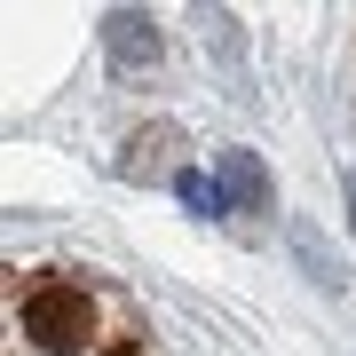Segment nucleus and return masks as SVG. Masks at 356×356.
Segmentation results:
<instances>
[{
  "instance_id": "nucleus-1",
  "label": "nucleus",
  "mask_w": 356,
  "mask_h": 356,
  "mask_svg": "<svg viewBox=\"0 0 356 356\" xmlns=\"http://www.w3.org/2000/svg\"><path fill=\"white\" fill-rule=\"evenodd\" d=\"M24 332L48 356H64V348H79V341H95V301L79 285H32L24 293Z\"/></svg>"
},
{
  "instance_id": "nucleus-2",
  "label": "nucleus",
  "mask_w": 356,
  "mask_h": 356,
  "mask_svg": "<svg viewBox=\"0 0 356 356\" xmlns=\"http://www.w3.org/2000/svg\"><path fill=\"white\" fill-rule=\"evenodd\" d=\"M103 48H111L119 72H151L159 64V24L143 8H111V16H103Z\"/></svg>"
},
{
  "instance_id": "nucleus-3",
  "label": "nucleus",
  "mask_w": 356,
  "mask_h": 356,
  "mask_svg": "<svg viewBox=\"0 0 356 356\" xmlns=\"http://www.w3.org/2000/svg\"><path fill=\"white\" fill-rule=\"evenodd\" d=\"M222 191L245 206V214H269V175L254 151H222Z\"/></svg>"
},
{
  "instance_id": "nucleus-4",
  "label": "nucleus",
  "mask_w": 356,
  "mask_h": 356,
  "mask_svg": "<svg viewBox=\"0 0 356 356\" xmlns=\"http://www.w3.org/2000/svg\"><path fill=\"white\" fill-rule=\"evenodd\" d=\"M191 24H198V40H206V48H214L229 72H238V32H229V16L214 8V0H198V16H191Z\"/></svg>"
},
{
  "instance_id": "nucleus-5",
  "label": "nucleus",
  "mask_w": 356,
  "mask_h": 356,
  "mask_svg": "<svg viewBox=\"0 0 356 356\" xmlns=\"http://www.w3.org/2000/svg\"><path fill=\"white\" fill-rule=\"evenodd\" d=\"M175 198L191 206V214H222V198H229V191H222V182H206L198 166H182V175H175Z\"/></svg>"
},
{
  "instance_id": "nucleus-6",
  "label": "nucleus",
  "mask_w": 356,
  "mask_h": 356,
  "mask_svg": "<svg viewBox=\"0 0 356 356\" xmlns=\"http://www.w3.org/2000/svg\"><path fill=\"white\" fill-rule=\"evenodd\" d=\"M103 356H143V348H135V341H119V348H103Z\"/></svg>"
}]
</instances>
